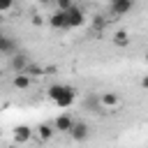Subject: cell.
<instances>
[{"instance_id": "1", "label": "cell", "mask_w": 148, "mask_h": 148, "mask_svg": "<svg viewBox=\"0 0 148 148\" xmlns=\"http://www.w3.org/2000/svg\"><path fill=\"white\" fill-rule=\"evenodd\" d=\"M49 97H51V102H53L56 106L69 109V106L74 104V99H76V90H74L72 86H67V83H56V86L49 88Z\"/></svg>"}, {"instance_id": "2", "label": "cell", "mask_w": 148, "mask_h": 148, "mask_svg": "<svg viewBox=\"0 0 148 148\" xmlns=\"http://www.w3.org/2000/svg\"><path fill=\"white\" fill-rule=\"evenodd\" d=\"M74 141H86L88 136H90V127L83 123V120H74V125L69 127V132H67Z\"/></svg>"}, {"instance_id": "3", "label": "cell", "mask_w": 148, "mask_h": 148, "mask_svg": "<svg viewBox=\"0 0 148 148\" xmlns=\"http://www.w3.org/2000/svg\"><path fill=\"white\" fill-rule=\"evenodd\" d=\"M132 7H134V0H111L109 2V9L113 16H125L132 12Z\"/></svg>"}, {"instance_id": "4", "label": "cell", "mask_w": 148, "mask_h": 148, "mask_svg": "<svg viewBox=\"0 0 148 148\" xmlns=\"http://www.w3.org/2000/svg\"><path fill=\"white\" fill-rule=\"evenodd\" d=\"M65 12H67V28H81L86 23V16H83V12L76 5L69 7V9H65Z\"/></svg>"}, {"instance_id": "5", "label": "cell", "mask_w": 148, "mask_h": 148, "mask_svg": "<svg viewBox=\"0 0 148 148\" xmlns=\"http://www.w3.org/2000/svg\"><path fill=\"white\" fill-rule=\"evenodd\" d=\"M49 25L56 28V30H69L67 28V12L65 9H56L51 14V18H49Z\"/></svg>"}, {"instance_id": "6", "label": "cell", "mask_w": 148, "mask_h": 148, "mask_svg": "<svg viewBox=\"0 0 148 148\" xmlns=\"http://www.w3.org/2000/svg\"><path fill=\"white\" fill-rule=\"evenodd\" d=\"M74 125V118L69 116V113H62V116H58L56 118V123H53V130L56 132H69V127Z\"/></svg>"}, {"instance_id": "7", "label": "cell", "mask_w": 148, "mask_h": 148, "mask_svg": "<svg viewBox=\"0 0 148 148\" xmlns=\"http://www.w3.org/2000/svg\"><path fill=\"white\" fill-rule=\"evenodd\" d=\"M32 139V130L28 127V125H18L16 130H14V141L16 143H28Z\"/></svg>"}, {"instance_id": "8", "label": "cell", "mask_w": 148, "mask_h": 148, "mask_svg": "<svg viewBox=\"0 0 148 148\" xmlns=\"http://www.w3.org/2000/svg\"><path fill=\"white\" fill-rule=\"evenodd\" d=\"M0 53H5V56H14L16 53V42L12 37L2 35V32H0Z\"/></svg>"}, {"instance_id": "9", "label": "cell", "mask_w": 148, "mask_h": 148, "mask_svg": "<svg viewBox=\"0 0 148 148\" xmlns=\"http://www.w3.org/2000/svg\"><path fill=\"white\" fill-rule=\"evenodd\" d=\"M28 62H30V60H28L25 53H18V51H16V53L12 56V69H14V72H23V69L28 67Z\"/></svg>"}, {"instance_id": "10", "label": "cell", "mask_w": 148, "mask_h": 148, "mask_svg": "<svg viewBox=\"0 0 148 148\" xmlns=\"http://www.w3.org/2000/svg\"><path fill=\"white\" fill-rule=\"evenodd\" d=\"M99 102H102L104 109H116V106L120 104V97H118L116 92H102V95H99Z\"/></svg>"}, {"instance_id": "11", "label": "cell", "mask_w": 148, "mask_h": 148, "mask_svg": "<svg viewBox=\"0 0 148 148\" xmlns=\"http://www.w3.org/2000/svg\"><path fill=\"white\" fill-rule=\"evenodd\" d=\"M12 83H14V88H18V90H25V88L30 86V76H28L25 72H16Z\"/></svg>"}, {"instance_id": "12", "label": "cell", "mask_w": 148, "mask_h": 148, "mask_svg": "<svg viewBox=\"0 0 148 148\" xmlns=\"http://www.w3.org/2000/svg\"><path fill=\"white\" fill-rule=\"evenodd\" d=\"M111 39H113V44H116V46H127V44H130V35H127L125 30L113 32V37H111Z\"/></svg>"}, {"instance_id": "13", "label": "cell", "mask_w": 148, "mask_h": 148, "mask_svg": "<svg viewBox=\"0 0 148 148\" xmlns=\"http://www.w3.org/2000/svg\"><path fill=\"white\" fill-rule=\"evenodd\" d=\"M53 134H56L53 125H46V123H44V125H39V127H37V136H39V139H44V141H46V139H51Z\"/></svg>"}, {"instance_id": "14", "label": "cell", "mask_w": 148, "mask_h": 148, "mask_svg": "<svg viewBox=\"0 0 148 148\" xmlns=\"http://www.w3.org/2000/svg\"><path fill=\"white\" fill-rule=\"evenodd\" d=\"M23 72H25V74H28V76H30V79H32V76H39V74H42V72H44V69H42V67H39V65H32V62H28V67H25V69H23Z\"/></svg>"}, {"instance_id": "15", "label": "cell", "mask_w": 148, "mask_h": 148, "mask_svg": "<svg viewBox=\"0 0 148 148\" xmlns=\"http://www.w3.org/2000/svg\"><path fill=\"white\" fill-rule=\"evenodd\" d=\"M14 2H16V0H0V14L9 12V9L14 7Z\"/></svg>"}, {"instance_id": "16", "label": "cell", "mask_w": 148, "mask_h": 148, "mask_svg": "<svg viewBox=\"0 0 148 148\" xmlns=\"http://www.w3.org/2000/svg\"><path fill=\"white\" fill-rule=\"evenodd\" d=\"M56 5H58V9H69V7H74V0H56Z\"/></svg>"}, {"instance_id": "17", "label": "cell", "mask_w": 148, "mask_h": 148, "mask_svg": "<svg viewBox=\"0 0 148 148\" xmlns=\"http://www.w3.org/2000/svg\"><path fill=\"white\" fill-rule=\"evenodd\" d=\"M141 88H146V90H148V76H143V79H141Z\"/></svg>"}, {"instance_id": "18", "label": "cell", "mask_w": 148, "mask_h": 148, "mask_svg": "<svg viewBox=\"0 0 148 148\" xmlns=\"http://www.w3.org/2000/svg\"><path fill=\"white\" fill-rule=\"evenodd\" d=\"M39 2H42V5H46V2H51V0H39Z\"/></svg>"}, {"instance_id": "19", "label": "cell", "mask_w": 148, "mask_h": 148, "mask_svg": "<svg viewBox=\"0 0 148 148\" xmlns=\"http://www.w3.org/2000/svg\"><path fill=\"white\" fill-rule=\"evenodd\" d=\"M146 62H148V53H146Z\"/></svg>"}]
</instances>
